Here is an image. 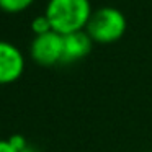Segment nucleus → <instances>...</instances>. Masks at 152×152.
<instances>
[{"instance_id": "nucleus-3", "label": "nucleus", "mask_w": 152, "mask_h": 152, "mask_svg": "<svg viewBox=\"0 0 152 152\" xmlns=\"http://www.w3.org/2000/svg\"><path fill=\"white\" fill-rule=\"evenodd\" d=\"M64 53V36L56 31L34 36L30 44V56L38 66L53 67L62 64Z\"/></svg>"}, {"instance_id": "nucleus-9", "label": "nucleus", "mask_w": 152, "mask_h": 152, "mask_svg": "<svg viewBox=\"0 0 152 152\" xmlns=\"http://www.w3.org/2000/svg\"><path fill=\"white\" fill-rule=\"evenodd\" d=\"M20 152H38V151H36V149L33 147V145H30V144H28L26 147H25L23 151H20Z\"/></svg>"}, {"instance_id": "nucleus-8", "label": "nucleus", "mask_w": 152, "mask_h": 152, "mask_svg": "<svg viewBox=\"0 0 152 152\" xmlns=\"http://www.w3.org/2000/svg\"><path fill=\"white\" fill-rule=\"evenodd\" d=\"M0 152H18L8 139H0Z\"/></svg>"}, {"instance_id": "nucleus-7", "label": "nucleus", "mask_w": 152, "mask_h": 152, "mask_svg": "<svg viewBox=\"0 0 152 152\" xmlns=\"http://www.w3.org/2000/svg\"><path fill=\"white\" fill-rule=\"evenodd\" d=\"M31 31H33L34 36H39V34L49 33V31H54V30L51 26L48 17L43 13V15H38V17L33 18V21H31Z\"/></svg>"}, {"instance_id": "nucleus-1", "label": "nucleus", "mask_w": 152, "mask_h": 152, "mask_svg": "<svg viewBox=\"0 0 152 152\" xmlns=\"http://www.w3.org/2000/svg\"><path fill=\"white\" fill-rule=\"evenodd\" d=\"M92 12L90 0H49L44 15L48 17L53 30L66 36L85 30Z\"/></svg>"}, {"instance_id": "nucleus-4", "label": "nucleus", "mask_w": 152, "mask_h": 152, "mask_svg": "<svg viewBox=\"0 0 152 152\" xmlns=\"http://www.w3.org/2000/svg\"><path fill=\"white\" fill-rule=\"evenodd\" d=\"M25 72V56L13 43L0 41V85L13 83Z\"/></svg>"}, {"instance_id": "nucleus-5", "label": "nucleus", "mask_w": 152, "mask_h": 152, "mask_svg": "<svg viewBox=\"0 0 152 152\" xmlns=\"http://www.w3.org/2000/svg\"><path fill=\"white\" fill-rule=\"evenodd\" d=\"M93 39L88 36L85 30L75 31L64 36V53H62V64H74L85 59L93 48Z\"/></svg>"}, {"instance_id": "nucleus-6", "label": "nucleus", "mask_w": 152, "mask_h": 152, "mask_svg": "<svg viewBox=\"0 0 152 152\" xmlns=\"http://www.w3.org/2000/svg\"><path fill=\"white\" fill-rule=\"evenodd\" d=\"M33 4L34 0H0V10L5 12V13L15 15L28 10Z\"/></svg>"}, {"instance_id": "nucleus-2", "label": "nucleus", "mask_w": 152, "mask_h": 152, "mask_svg": "<svg viewBox=\"0 0 152 152\" xmlns=\"http://www.w3.org/2000/svg\"><path fill=\"white\" fill-rule=\"evenodd\" d=\"M128 20L116 7H100L92 12L85 31L96 44H111L119 41L126 33Z\"/></svg>"}]
</instances>
